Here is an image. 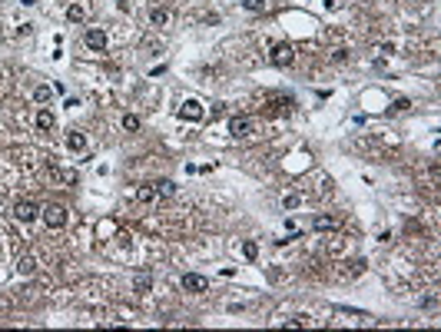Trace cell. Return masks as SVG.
Returning a JSON list of instances; mask_svg holds the SVG:
<instances>
[{"mask_svg":"<svg viewBox=\"0 0 441 332\" xmlns=\"http://www.w3.org/2000/svg\"><path fill=\"white\" fill-rule=\"evenodd\" d=\"M43 223H47L50 229H63L67 226V209H63L60 203H50V206H43Z\"/></svg>","mask_w":441,"mask_h":332,"instance_id":"cell-1","label":"cell"},{"mask_svg":"<svg viewBox=\"0 0 441 332\" xmlns=\"http://www.w3.org/2000/svg\"><path fill=\"white\" fill-rule=\"evenodd\" d=\"M269 60H272L275 67H282V70H286V67H292V64H295V50H292V43H275L272 53H269Z\"/></svg>","mask_w":441,"mask_h":332,"instance_id":"cell-2","label":"cell"},{"mask_svg":"<svg viewBox=\"0 0 441 332\" xmlns=\"http://www.w3.org/2000/svg\"><path fill=\"white\" fill-rule=\"evenodd\" d=\"M14 216L20 219V223H34V219L40 216V206H37L34 199H20V203L14 206Z\"/></svg>","mask_w":441,"mask_h":332,"instance_id":"cell-3","label":"cell"},{"mask_svg":"<svg viewBox=\"0 0 441 332\" xmlns=\"http://www.w3.org/2000/svg\"><path fill=\"white\" fill-rule=\"evenodd\" d=\"M252 127H256V120H252V116H232V120H229V133L236 136V140H239V136H249Z\"/></svg>","mask_w":441,"mask_h":332,"instance_id":"cell-4","label":"cell"},{"mask_svg":"<svg viewBox=\"0 0 441 332\" xmlns=\"http://www.w3.org/2000/svg\"><path fill=\"white\" fill-rule=\"evenodd\" d=\"M182 289H186V292H206V289H209V279L199 276V273H186V276H182Z\"/></svg>","mask_w":441,"mask_h":332,"instance_id":"cell-5","label":"cell"},{"mask_svg":"<svg viewBox=\"0 0 441 332\" xmlns=\"http://www.w3.org/2000/svg\"><path fill=\"white\" fill-rule=\"evenodd\" d=\"M179 116H182V120L199 123V120H203V103H199V100H186V103L179 106Z\"/></svg>","mask_w":441,"mask_h":332,"instance_id":"cell-6","label":"cell"},{"mask_svg":"<svg viewBox=\"0 0 441 332\" xmlns=\"http://www.w3.org/2000/svg\"><path fill=\"white\" fill-rule=\"evenodd\" d=\"M83 40H86V47H90V50H106V30L90 27V30L83 34Z\"/></svg>","mask_w":441,"mask_h":332,"instance_id":"cell-7","label":"cell"},{"mask_svg":"<svg viewBox=\"0 0 441 332\" xmlns=\"http://www.w3.org/2000/svg\"><path fill=\"white\" fill-rule=\"evenodd\" d=\"M315 229H319V233H332V229H342V216H315Z\"/></svg>","mask_w":441,"mask_h":332,"instance_id":"cell-8","label":"cell"},{"mask_svg":"<svg viewBox=\"0 0 441 332\" xmlns=\"http://www.w3.org/2000/svg\"><path fill=\"white\" fill-rule=\"evenodd\" d=\"M67 146H70L73 153H83L86 149V133L83 130H70V133H67Z\"/></svg>","mask_w":441,"mask_h":332,"instance_id":"cell-9","label":"cell"},{"mask_svg":"<svg viewBox=\"0 0 441 332\" xmlns=\"http://www.w3.org/2000/svg\"><path fill=\"white\" fill-rule=\"evenodd\" d=\"M156 186V199H173L176 196V183L173 179H160V183H153Z\"/></svg>","mask_w":441,"mask_h":332,"instance_id":"cell-10","label":"cell"},{"mask_svg":"<svg viewBox=\"0 0 441 332\" xmlns=\"http://www.w3.org/2000/svg\"><path fill=\"white\" fill-rule=\"evenodd\" d=\"M149 23H153V27H166V23H169V10L166 7H153V10H149Z\"/></svg>","mask_w":441,"mask_h":332,"instance_id":"cell-11","label":"cell"},{"mask_svg":"<svg viewBox=\"0 0 441 332\" xmlns=\"http://www.w3.org/2000/svg\"><path fill=\"white\" fill-rule=\"evenodd\" d=\"M17 273H20V276H34L37 273V259H34V256H20V262H17Z\"/></svg>","mask_w":441,"mask_h":332,"instance_id":"cell-12","label":"cell"},{"mask_svg":"<svg viewBox=\"0 0 441 332\" xmlns=\"http://www.w3.org/2000/svg\"><path fill=\"white\" fill-rule=\"evenodd\" d=\"M34 123H37V130H43V133H50V130H53V113H50V110H40Z\"/></svg>","mask_w":441,"mask_h":332,"instance_id":"cell-13","label":"cell"},{"mask_svg":"<svg viewBox=\"0 0 441 332\" xmlns=\"http://www.w3.org/2000/svg\"><path fill=\"white\" fill-rule=\"evenodd\" d=\"M153 199H156V186L153 183H146V186L136 190V203H153Z\"/></svg>","mask_w":441,"mask_h":332,"instance_id":"cell-14","label":"cell"},{"mask_svg":"<svg viewBox=\"0 0 441 332\" xmlns=\"http://www.w3.org/2000/svg\"><path fill=\"white\" fill-rule=\"evenodd\" d=\"M242 7H245V10H256V14H262V10H269L272 4H269V0H242Z\"/></svg>","mask_w":441,"mask_h":332,"instance_id":"cell-15","label":"cell"},{"mask_svg":"<svg viewBox=\"0 0 441 332\" xmlns=\"http://www.w3.org/2000/svg\"><path fill=\"white\" fill-rule=\"evenodd\" d=\"M123 130H126V133H136V130H140V116L126 113V116H123Z\"/></svg>","mask_w":441,"mask_h":332,"instance_id":"cell-16","label":"cell"},{"mask_svg":"<svg viewBox=\"0 0 441 332\" xmlns=\"http://www.w3.org/2000/svg\"><path fill=\"white\" fill-rule=\"evenodd\" d=\"M149 286H153V276H149V273L136 276V292H149Z\"/></svg>","mask_w":441,"mask_h":332,"instance_id":"cell-17","label":"cell"},{"mask_svg":"<svg viewBox=\"0 0 441 332\" xmlns=\"http://www.w3.org/2000/svg\"><path fill=\"white\" fill-rule=\"evenodd\" d=\"M299 203H302V196H299V193H289V196L282 199V206H286V209H295Z\"/></svg>","mask_w":441,"mask_h":332,"instance_id":"cell-18","label":"cell"},{"mask_svg":"<svg viewBox=\"0 0 441 332\" xmlns=\"http://www.w3.org/2000/svg\"><path fill=\"white\" fill-rule=\"evenodd\" d=\"M34 100H37V103H47V100H50V86H37V90H34Z\"/></svg>","mask_w":441,"mask_h":332,"instance_id":"cell-19","label":"cell"},{"mask_svg":"<svg viewBox=\"0 0 441 332\" xmlns=\"http://www.w3.org/2000/svg\"><path fill=\"white\" fill-rule=\"evenodd\" d=\"M242 253H245V259H256V256H259V246H256V243H245Z\"/></svg>","mask_w":441,"mask_h":332,"instance_id":"cell-20","label":"cell"},{"mask_svg":"<svg viewBox=\"0 0 441 332\" xmlns=\"http://www.w3.org/2000/svg\"><path fill=\"white\" fill-rule=\"evenodd\" d=\"M67 17H70V20H83L86 10H83V7H70V14H67Z\"/></svg>","mask_w":441,"mask_h":332,"instance_id":"cell-21","label":"cell"},{"mask_svg":"<svg viewBox=\"0 0 441 332\" xmlns=\"http://www.w3.org/2000/svg\"><path fill=\"white\" fill-rule=\"evenodd\" d=\"M332 60H335V64H342V60H349V50H332Z\"/></svg>","mask_w":441,"mask_h":332,"instance_id":"cell-22","label":"cell"},{"mask_svg":"<svg viewBox=\"0 0 441 332\" xmlns=\"http://www.w3.org/2000/svg\"><path fill=\"white\" fill-rule=\"evenodd\" d=\"M408 106H412L408 100H395V103H392V110H408Z\"/></svg>","mask_w":441,"mask_h":332,"instance_id":"cell-23","label":"cell"},{"mask_svg":"<svg viewBox=\"0 0 441 332\" xmlns=\"http://www.w3.org/2000/svg\"><path fill=\"white\" fill-rule=\"evenodd\" d=\"M7 309H10V303H7L4 296H0V312H7Z\"/></svg>","mask_w":441,"mask_h":332,"instance_id":"cell-24","label":"cell"}]
</instances>
